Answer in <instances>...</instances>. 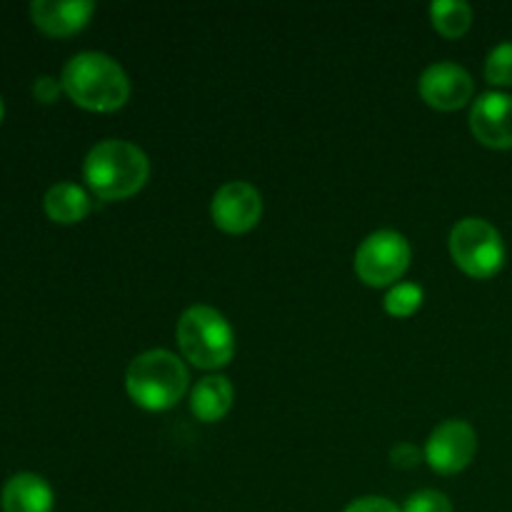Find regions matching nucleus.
I'll return each mask as SVG.
<instances>
[{
  "instance_id": "aec40b11",
  "label": "nucleus",
  "mask_w": 512,
  "mask_h": 512,
  "mask_svg": "<svg viewBox=\"0 0 512 512\" xmlns=\"http://www.w3.org/2000/svg\"><path fill=\"white\" fill-rule=\"evenodd\" d=\"M345 512H403V508H398L388 498H375V495H370V498H360L355 503H350Z\"/></svg>"
},
{
  "instance_id": "dca6fc26",
  "label": "nucleus",
  "mask_w": 512,
  "mask_h": 512,
  "mask_svg": "<svg viewBox=\"0 0 512 512\" xmlns=\"http://www.w3.org/2000/svg\"><path fill=\"white\" fill-rule=\"evenodd\" d=\"M420 305H423V288L415 283H400L390 288V293L385 295V310L393 318H408Z\"/></svg>"
},
{
  "instance_id": "f257e3e1",
  "label": "nucleus",
  "mask_w": 512,
  "mask_h": 512,
  "mask_svg": "<svg viewBox=\"0 0 512 512\" xmlns=\"http://www.w3.org/2000/svg\"><path fill=\"white\" fill-rule=\"evenodd\" d=\"M63 90L75 105L95 113H110L130 98V80L118 60L105 53H78L60 75Z\"/></svg>"
},
{
  "instance_id": "f3484780",
  "label": "nucleus",
  "mask_w": 512,
  "mask_h": 512,
  "mask_svg": "<svg viewBox=\"0 0 512 512\" xmlns=\"http://www.w3.org/2000/svg\"><path fill=\"white\" fill-rule=\"evenodd\" d=\"M485 78L493 85H512V43H500L485 60Z\"/></svg>"
},
{
  "instance_id": "1a4fd4ad",
  "label": "nucleus",
  "mask_w": 512,
  "mask_h": 512,
  "mask_svg": "<svg viewBox=\"0 0 512 512\" xmlns=\"http://www.w3.org/2000/svg\"><path fill=\"white\" fill-rule=\"evenodd\" d=\"M473 78L458 63H433L420 75V95L438 110H458L473 98Z\"/></svg>"
},
{
  "instance_id": "f8f14e48",
  "label": "nucleus",
  "mask_w": 512,
  "mask_h": 512,
  "mask_svg": "<svg viewBox=\"0 0 512 512\" xmlns=\"http://www.w3.org/2000/svg\"><path fill=\"white\" fill-rule=\"evenodd\" d=\"M3 512H53V490L40 475L18 473L3 485Z\"/></svg>"
},
{
  "instance_id": "a211bd4d",
  "label": "nucleus",
  "mask_w": 512,
  "mask_h": 512,
  "mask_svg": "<svg viewBox=\"0 0 512 512\" xmlns=\"http://www.w3.org/2000/svg\"><path fill=\"white\" fill-rule=\"evenodd\" d=\"M403 512H453V503L445 493L438 490H420L408 498L403 505Z\"/></svg>"
},
{
  "instance_id": "39448f33",
  "label": "nucleus",
  "mask_w": 512,
  "mask_h": 512,
  "mask_svg": "<svg viewBox=\"0 0 512 512\" xmlns=\"http://www.w3.org/2000/svg\"><path fill=\"white\" fill-rule=\"evenodd\" d=\"M450 255L470 278H493L505 263L503 235L483 218H465L450 230Z\"/></svg>"
},
{
  "instance_id": "ddd939ff",
  "label": "nucleus",
  "mask_w": 512,
  "mask_h": 512,
  "mask_svg": "<svg viewBox=\"0 0 512 512\" xmlns=\"http://www.w3.org/2000/svg\"><path fill=\"white\" fill-rule=\"evenodd\" d=\"M230 405H233V385L223 375L203 378L190 395V408H193L195 418L203 423H215V420L225 418Z\"/></svg>"
},
{
  "instance_id": "0eeeda50",
  "label": "nucleus",
  "mask_w": 512,
  "mask_h": 512,
  "mask_svg": "<svg viewBox=\"0 0 512 512\" xmlns=\"http://www.w3.org/2000/svg\"><path fill=\"white\" fill-rule=\"evenodd\" d=\"M478 453V435L465 420H448L438 425L425 445V460L435 473L453 475L468 468Z\"/></svg>"
},
{
  "instance_id": "9d476101",
  "label": "nucleus",
  "mask_w": 512,
  "mask_h": 512,
  "mask_svg": "<svg viewBox=\"0 0 512 512\" xmlns=\"http://www.w3.org/2000/svg\"><path fill=\"white\" fill-rule=\"evenodd\" d=\"M473 135L488 148H512V95L483 93L470 110Z\"/></svg>"
},
{
  "instance_id": "423d86ee",
  "label": "nucleus",
  "mask_w": 512,
  "mask_h": 512,
  "mask_svg": "<svg viewBox=\"0 0 512 512\" xmlns=\"http://www.w3.org/2000/svg\"><path fill=\"white\" fill-rule=\"evenodd\" d=\"M410 265V245L395 230H378L360 243L355 253V273L373 288H385L403 278Z\"/></svg>"
},
{
  "instance_id": "4be33fe9",
  "label": "nucleus",
  "mask_w": 512,
  "mask_h": 512,
  "mask_svg": "<svg viewBox=\"0 0 512 512\" xmlns=\"http://www.w3.org/2000/svg\"><path fill=\"white\" fill-rule=\"evenodd\" d=\"M3 115H5V105H3V98H0V123H3Z\"/></svg>"
},
{
  "instance_id": "2eb2a0df",
  "label": "nucleus",
  "mask_w": 512,
  "mask_h": 512,
  "mask_svg": "<svg viewBox=\"0 0 512 512\" xmlns=\"http://www.w3.org/2000/svg\"><path fill=\"white\" fill-rule=\"evenodd\" d=\"M435 30L445 38H460L473 25V8L463 0H435L430 5Z\"/></svg>"
},
{
  "instance_id": "6ab92c4d",
  "label": "nucleus",
  "mask_w": 512,
  "mask_h": 512,
  "mask_svg": "<svg viewBox=\"0 0 512 512\" xmlns=\"http://www.w3.org/2000/svg\"><path fill=\"white\" fill-rule=\"evenodd\" d=\"M60 90H63V83L55 78H50V75H40V78H35V83H33L35 100H38V103H45V105L55 103L60 95Z\"/></svg>"
},
{
  "instance_id": "6e6552de",
  "label": "nucleus",
  "mask_w": 512,
  "mask_h": 512,
  "mask_svg": "<svg viewBox=\"0 0 512 512\" xmlns=\"http://www.w3.org/2000/svg\"><path fill=\"white\" fill-rule=\"evenodd\" d=\"M210 213H213V223L225 233H248L263 215V198H260L258 188H253L250 183L233 180L213 195Z\"/></svg>"
},
{
  "instance_id": "f03ea898",
  "label": "nucleus",
  "mask_w": 512,
  "mask_h": 512,
  "mask_svg": "<svg viewBox=\"0 0 512 512\" xmlns=\"http://www.w3.org/2000/svg\"><path fill=\"white\" fill-rule=\"evenodd\" d=\"M83 175L98 198L123 200L143 188L150 163L148 155L128 140H103L90 148Z\"/></svg>"
},
{
  "instance_id": "7ed1b4c3",
  "label": "nucleus",
  "mask_w": 512,
  "mask_h": 512,
  "mask_svg": "<svg viewBox=\"0 0 512 512\" xmlns=\"http://www.w3.org/2000/svg\"><path fill=\"white\" fill-rule=\"evenodd\" d=\"M188 368L170 350H148L128 365L125 388L145 410H170L188 390Z\"/></svg>"
},
{
  "instance_id": "9b49d317",
  "label": "nucleus",
  "mask_w": 512,
  "mask_h": 512,
  "mask_svg": "<svg viewBox=\"0 0 512 512\" xmlns=\"http://www.w3.org/2000/svg\"><path fill=\"white\" fill-rule=\"evenodd\" d=\"M93 13L95 5L90 0H68V3L35 0L30 5V18H33V23L45 35H53V38H65V35H73L78 30H83Z\"/></svg>"
},
{
  "instance_id": "412c9836",
  "label": "nucleus",
  "mask_w": 512,
  "mask_h": 512,
  "mask_svg": "<svg viewBox=\"0 0 512 512\" xmlns=\"http://www.w3.org/2000/svg\"><path fill=\"white\" fill-rule=\"evenodd\" d=\"M390 460H393L395 468H415L420 463V450L410 443H400L390 450Z\"/></svg>"
},
{
  "instance_id": "4468645a",
  "label": "nucleus",
  "mask_w": 512,
  "mask_h": 512,
  "mask_svg": "<svg viewBox=\"0 0 512 512\" xmlns=\"http://www.w3.org/2000/svg\"><path fill=\"white\" fill-rule=\"evenodd\" d=\"M43 208L50 220L60 225L80 223L90 213V198L80 185L75 183H55L45 193Z\"/></svg>"
},
{
  "instance_id": "20e7f679",
  "label": "nucleus",
  "mask_w": 512,
  "mask_h": 512,
  "mask_svg": "<svg viewBox=\"0 0 512 512\" xmlns=\"http://www.w3.org/2000/svg\"><path fill=\"white\" fill-rule=\"evenodd\" d=\"M178 345L195 368L213 370L230 363L235 353V335L223 313L210 305H193L178 320Z\"/></svg>"
}]
</instances>
